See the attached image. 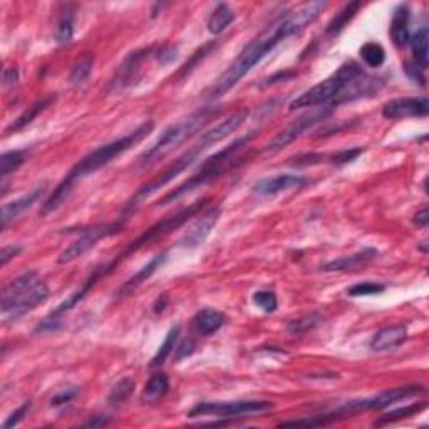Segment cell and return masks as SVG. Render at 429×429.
<instances>
[{"label": "cell", "instance_id": "cb8c5ba5", "mask_svg": "<svg viewBox=\"0 0 429 429\" xmlns=\"http://www.w3.org/2000/svg\"><path fill=\"white\" fill-rule=\"evenodd\" d=\"M361 9H362V2H359V0L344 6L341 11H339L336 16L332 17V21L327 23L324 36L327 37V39H332V37L341 34V32L347 27V23L357 16V12H359Z\"/></svg>", "mask_w": 429, "mask_h": 429}, {"label": "cell", "instance_id": "3957f363", "mask_svg": "<svg viewBox=\"0 0 429 429\" xmlns=\"http://www.w3.org/2000/svg\"><path fill=\"white\" fill-rule=\"evenodd\" d=\"M257 133L250 131V133L243 134L242 138L235 139L232 144H228L226 148L216 151L215 154H211L210 158H206L203 164H201L200 169L193 174L190 180H186L185 183H181L180 186H176L174 190H171L168 195H164L161 200H159L158 206H166L169 203H174L180 198H183L188 193L198 190V188L210 185L211 181L218 180L220 176H223L225 173H228L230 169L237 166L240 163L237 159V153L242 151L245 146H247L250 141L255 138Z\"/></svg>", "mask_w": 429, "mask_h": 429}, {"label": "cell", "instance_id": "d6986e66", "mask_svg": "<svg viewBox=\"0 0 429 429\" xmlns=\"http://www.w3.org/2000/svg\"><path fill=\"white\" fill-rule=\"evenodd\" d=\"M408 339V327L403 324L389 325V327L381 329L377 331L371 339L369 347L374 352H386L393 351V349L399 347L401 344Z\"/></svg>", "mask_w": 429, "mask_h": 429}, {"label": "cell", "instance_id": "b9f144b4", "mask_svg": "<svg viewBox=\"0 0 429 429\" xmlns=\"http://www.w3.org/2000/svg\"><path fill=\"white\" fill-rule=\"evenodd\" d=\"M153 58L157 59L158 64L168 65L176 60L178 58V49L174 46H163V47H154Z\"/></svg>", "mask_w": 429, "mask_h": 429}, {"label": "cell", "instance_id": "8992f818", "mask_svg": "<svg viewBox=\"0 0 429 429\" xmlns=\"http://www.w3.org/2000/svg\"><path fill=\"white\" fill-rule=\"evenodd\" d=\"M216 112H218V110H215V107H201V110L195 111L193 115L185 117V120L168 126V128L161 133V136L157 139V143L141 154L139 166L141 168L149 166V164L163 159L169 151L176 148V146H180L181 143H185L190 136H193L196 131L203 128L206 122H208Z\"/></svg>", "mask_w": 429, "mask_h": 429}, {"label": "cell", "instance_id": "277c9868", "mask_svg": "<svg viewBox=\"0 0 429 429\" xmlns=\"http://www.w3.org/2000/svg\"><path fill=\"white\" fill-rule=\"evenodd\" d=\"M362 73L364 70L356 60H347L322 83L315 84L309 91L295 97L289 105V110H307V107L317 106L337 107L344 102H349V88Z\"/></svg>", "mask_w": 429, "mask_h": 429}, {"label": "cell", "instance_id": "60d3db41", "mask_svg": "<svg viewBox=\"0 0 429 429\" xmlns=\"http://www.w3.org/2000/svg\"><path fill=\"white\" fill-rule=\"evenodd\" d=\"M31 401H26V403L22 404V406H18L16 411H14L11 416H9L6 421H4V424H2V429H12V428H16L17 424H21L23 419H26V416L27 414H29V411H31Z\"/></svg>", "mask_w": 429, "mask_h": 429}, {"label": "cell", "instance_id": "484cf974", "mask_svg": "<svg viewBox=\"0 0 429 429\" xmlns=\"http://www.w3.org/2000/svg\"><path fill=\"white\" fill-rule=\"evenodd\" d=\"M409 44L413 47L414 63L421 70L428 68V53H429V31L426 26L419 27L409 39Z\"/></svg>", "mask_w": 429, "mask_h": 429}, {"label": "cell", "instance_id": "7a4b0ae2", "mask_svg": "<svg viewBox=\"0 0 429 429\" xmlns=\"http://www.w3.org/2000/svg\"><path fill=\"white\" fill-rule=\"evenodd\" d=\"M154 129V122L153 121H146L143 125L138 126L134 131H131L129 134L122 136V138H117L111 143H106L99 148L92 149L91 153H88L86 157L79 159L78 163L70 168V171L65 174V178L63 181L55 186V190L53 195H51L47 200L44 201L41 208V216H47L54 211H58L60 206H63L65 201L69 200L70 193H73L75 183L83 178L89 176V174L99 171L105 166H107L112 159H116L120 154L129 151L133 146L139 144L146 136H148L151 131Z\"/></svg>", "mask_w": 429, "mask_h": 429}, {"label": "cell", "instance_id": "1f68e13d", "mask_svg": "<svg viewBox=\"0 0 429 429\" xmlns=\"http://www.w3.org/2000/svg\"><path fill=\"white\" fill-rule=\"evenodd\" d=\"M92 68H94L92 54H86L83 55V58H79L74 63L73 69H70V75H69L70 83H73L74 86H83V84L89 79V75H91Z\"/></svg>", "mask_w": 429, "mask_h": 429}, {"label": "cell", "instance_id": "ab89813d", "mask_svg": "<svg viewBox=\"0 0 429 429\" xmlns=\"http://www.w3.org/2000/svg\"><path fill=\"white\" fill-rule=\"evenodd\" d=\"M364 151L366 148H351V149L339 151V153L332 154V164H336V166H344V164L352 163L354 159L359 158Z\"/></svg>", "mask_w": 429, "mask_h": 429}, {"label": "cell", "instance_id": "681fc988", "mask_svg": "<svg viewBox=\"0 0 429 429\" xmlns=\"http://www.w3.org/2000/svg\"><path fill=\"white\" fill-rule=\"evenodd\" d=\"M406 70H408V74L411 75V78L414 79V81H418L419 84H421V86H424V75L421 74V69H419L418 65L408 64L406 65Z\"/></svg>", "mask_w": 429, "mask_h": 429}, {"label": "cell", "instance_id": "30bf717a", "mask_svg": "<svg viewBox=\"0 0 429 429\" xmlns=\"http://www.w3.org/2000/svg\"><path fill=\"white\" fill-rule=\"evenodd\" d=\"M426 389L419 384H413V386H403V388H393L388 391H383L377 396H372V398H364V399H354V401H347L346 404L339 406L336 411L339 418H347L349 414L352 413H359V411H377V409H384L393 406V404L399 403V401L414 398V396L424 394Z\"/></svg>", "mask_w": 429, "mask_h": 429}, {"label": "cell", "instance_id": "f35d334b", "mask_svg": "<svg viewBox=\"0 0 429 429\" xmlns=\"http://www.w3.org/2000/svg\"><path fill=\"white\" fill-rule=\"evenodd\" d=\"M213 49H216V44H215V42H211V44H206L203 47V49L196 51V53L193 54V58L190 60H188V63L185 65H183V69L180 70V78H186V75L190 74L193 69H196V65L200 64V60H203L205 58H208L210 53Z\"/></svg>", "mask_w": 429, "mask_h": 429}, {"label": "cell", "instance_id": "2e32d148", "mask_svg": "<svg viewBox=\"0 0 429 429\" xmlns=\"http://www.w3.org/2000/svg\"><path fill=\"white\" fill-rule=\"evenodd\" d=\"M248 115H250L248 110H240L237 112H233V115H230L226 120L218 122V125L213 126L211 129L201 133V136L198 138L195 146L196 148H200L201 151H205L206 148H210V146H213L216 143H220V141L226 139L230 134H233L245 121H247Z\"/></svg>", "mask_w": 429, "mask_h": 429}, {"label": "cell", "instance_id": "ffe728a7", "mask_svg": "<svg viewBox=\"0 0 429 429\" xmlns=\"http://www.w3.org/2000/svg\"><path fill=\"white\" fill-rule=\"evenodd\" d=\"M166 258H168V252H161V253H158V255H154L153 258H151V260L148 263H146V265L143 268H139V270L136 272L134 275L131 277V279L126 280L125 284H122L120 287V289H117V292H116L117 299H121V297H126V295L133 294V292L136 289H139V287L143 285L144 282L148 280L149 277L153 275V273L157 272L158 268L161 267L164 262H166Z\"/></svg>", "mask_w": 429, "mask_h": 429}, {"label": "cell", "instance_id": "d4e9b609", "mask_svg": "<svg viewBox=\"0 0 429 429\" xmlns=\"http://www.w3.org/2000/svg\"><path fill=\"white\" fill-rule=\"evenodd\" d=\"M235 17L237 14L228 4H218L215 7V11L211 12V16L208 17V22H206V27L213 36H220L221 32H225L230 26L235 22Z\"/></svg>", "mask_w": 429, "mask_h": 429}, {"label": "cell", "instance_id": "8fae6325", "mask_svg": "<svg viewBox=\"0 0 429 429\" xmlns=\"http://www.w3.org/2000/svg\"><path fill=\"white\" fill-rule=\"evenodd\" d=\"M126 221L120 218L112 223L107 225H96V226H88V228H83V232L79 233V237L74 240L73 243L69 245L68 248L60 252V255L58 258V263L60 265H65V263H70L78 258H81L83 255H86L89 250L96 247V245L101 242L102 238L106 237H112V235L120 233L125 226Z\"/></svg>", "mask_w": 429, "mask_h": 429}, {"label": "cell", "instance_id": "74e56055", "mask_svg": "<svg viewBox=\"0 0 429 429\" xmlns=\"http://www.w3.org/2000/svg\"><path fill=\"white\" fill-rule=\"evenodd\" d=\"M386 290L384 284L379 282H361V284L352 285L351 289H347L349 297H369V295H379Z\"/></svg>", "mask_w": 429, "mask_h": 429}, {"label": "cell", "instance_id": "bcb514c9", "mask_svg": "<svg viewBox=\"0 0 429 429\" xmlns=\"http://www.w3.org/2000/svg\"><path fill=\"white\" fill-rule=\"evenodd\" d=\"M18 83V73L16 68H6L2 73V84L4 88H14Z\"/></svg>", "mask_w": 429, "mask_h": 429}, {"label": "cell", "instance_id": "7402d4cb", "mask_svg": "<svg viewBox=\"0 0 429 429\" xmlns=\"http://www.w3.org/2000/svg\"><path fill=\"white\" fill-rule=\"evenodd\" d=\"M374 257H377V250L376 248H366V250H362V252L352 253V255L337 258V260L325 263V265L322 267V270L324 272L357 270V268L367 265V263H369Z\"/></svg>", "mask_w": 429, "mask_h": 429}, {"label": "cell", "instance_id": "44dd1931", "mask_svg": "<svg viewBox=\"0 0 429 429\" xmlns=\"http://www.w3.org/2000/svg\"><path fill=\"white\" fill-rule=\"evenodd\" d=\"M226 322V317L223 312L216 309H201L195 317H193V327L195 331L203 337L213 336L223 327Z\"/></svg>", "mask_w": 429, "mask_h": 429}, {"label": "cell", "instance_id": "ba28073f", "mask_svg": "<svg viewBox=\"0 0 429 429\" xmlns=\"http://www.w3.org/2000/svg\"><path fill=\"white\" fill-rule=\"evenodd\" d=\"M200 153H201V149L196 148V146H193L191 149H188L186 153H183L180 158L174 159V161L169 164V166L164 169V171L159 173L158 176L154 178V180H151L149 183H146L144 186H141L139 190L134 193L133 198H131V200L128 201V205H126L125 211H122L121 218L125 221L128 220L131 216V213H133V211L138 208V205L141 203V201L146 200V198L153 195V193H157L158 190H161L163 186H166L168 183H171L176 176H180V174L185 171V169L190 168L191 164L196 161L198 154H200Z\"/></svg>", "mask_w": 429, "mask_h": 429}, {"label": "cell", "instance_id": "5bb4252c", "mask_svg": "<svg viewBox=\"0 0 429 429\" xmlns=\"http://www.w3.org/2000/svg\"><path fill=\"white\" fill-rule=\"evenodd\" d=\"M221 216L220 206H211V208L205 210L203 213L198 215V218L193 221V225L186 230L185 235L180 238V247L185 248H196L201 243H205V240L208 238L211 230L215 228V225L218 223Z\"/></svg>", "mask_w": 429, "mask_h": 429}, {"label": "cell", "instance_id": "7dc6e473", "mask_svg": "<svg viewBox=\"0 0 429 429\" xmlns=\"http://www.w3.org/2000/svg\"><path fill=\"white\" fill-rule=\"evenodd\" d=\"M414 225L418 226V228H426L428 223H429V210L424 206V208H421L418 211L416 215H414Z\"/></svg>", "mask_w": 429, "mask_h": 429}, {"label": "cell", "instance_id": "e575fe53", "mask_svg": "<svg viewBox=\"0 0 429 429\" xmlns=\"http://www.w3.org/2000/svg\"><path fill=\"white\" fill-rule=\"evenodd\" d=\"M134 388H136V383L131 379V377H122L121 381H117V383L112 386L110 398H107V403H110L111 406H120V404L125 403V401L133 394Z\"/></svg>", "mask_w": 429, "mask_h": 429}, {"label": "cell", "instance_id": "4fadbf2b", "mask_svg": "<svg viewBox=\"0 0 429 429\" xmlns=\"http://www.w3.org/2000/svg\"><path fill=\"white\" fill-rule=\"evenodd\" d=\"M154 47H148V49L136 51L131 53L128 58L122 60V64L117 68L116 74L111 79V91H125L126 88L133 86L141 75V68L149 58H153Z\"/></svg>", "mask_w": 429, "mask_h": 429}, {"label": "cell", "instance_id": "f546056e", "mask_svg": "<svg viewBox=\"0 0 429 429\" xmlns=\"http://www.w3.org/2000/svg\"><path fill=\"white\" fill-rule=\"evenodd\" d=\"M51 102H53V99L51 97H46V99H41V101H36L34 105H32L31 107H27L26 111L22 112L21 116L17 117L16 121L12 122L11 126L6 129V134H12V133H17V131H21L26 128V126H29L32 121L36 120L37 116H39V112H42L46 110V107H49Z\"/></svg>", "mask_w": 429, "mask_h": 429}, {"label": "cell", "instance_id": "9a60e30c", "mask_svg": "<svg viewBox=\"0 0 429 429\" xmlns=\"http://www.w3.org/2000/svg\"><path fill=\"white\" fill-rule=\"evenodd\" d=\"M429 112V102L424 96L398 97L386 102L383 116L389 121L408 120V117H424Z\"/></svg>", "mask_w": 429, "mask_h": 429}, {"label": "cell", "instance_id": "4dcf8cb0", "mask_svg": "<svg viewBox=\"0 0 429 429\" xmlns=\"http://www.w3.org/2000/svg\"><path fill=\"white\" fill-rule=\"evenodd\" d=\"M180 341V325H176V327H173L171 331L166 334V339H164V342L159 346L158 352L154 354L153 359L149 362V367H159L163 366L164 362L169 356L173 354L174 349H176V344Z\"/></svg>", "mask_w": 429, "mask_h": 429}, {"label": "cell", "instance_id": "9c48e42d", "mask_svg": "<svg viewBox=\"0 0 429 429\" xmlns=\"http://www.w3.org/2000/svg\"><path fill=\"white\" fill-rule=\"evenodd\" d=\"M273 409L272 401L245 399V401H218V403H198L190 409L188 418L213 416L220 419L247 416V414H260Z\"/></svg>", "mask_w": 429, "mask_h": 429}, {"label": "cell", "instance_id": "e0dca14e", "mask_svg": "<svg viewBox=\"0 0 429 429\" xmlns=\"http://www.w3.org/2000/svg\"><path fill=\"white\" fill-rule=\"evenodd\" d=\"M307 183V178L300 174H275V176L263 178L253 185V191L262 196H275L279 193L294 190V188H302Z\"/></svg>", "mask_w": 429, "mask_h": 429}, {"label": "cell", "instance_id": "d6a6232c", "mask_svg": "<svg viewBox=\"0 0 429 429\" xmlns=\"http://www.w3.org/2000/svg\"><path fill=\"white\" fill-rule=\"evenodd\" d=\"M26 161V151H7L0 157V176H2V183L7 180L11 174L17 171Z\"/></svg>", "mask_w": 429, "mask_h": 429}, {"label": "cell", "instance_id": "8d00e7d4", "mask_svg": "<svg viewBox=\"0 0 429 429\" xmlns=\"http://www.w3.org/2000/svg\"><path fill=\"white\" fill-rule=\"evenodd\" d=\"M252 300L258 309H262L267 314H273L277 307H279V299H277V295L272 290H257L253 294Z\"/></svg>", "mask_w": 429, "mask_h": 429}, {"label": "cell", "instance_id": "7c38bea8", "mask_svg": "<svg viewBox=\"0 0 429 429\" xmlns=\"http://www.w3.org/2000/svg\"><path fill=\"white\" fill-rule=\"evenodd\" d=\"M334 111H336V107L322 106V107H315V110L302 115L299 120H295L290 126H287L284 131H280V133L265 146V153L273 154V153H277V151L284 149L285 146H289L290 143H294L295 139H299L300 136L305 133V131L314 128L315 125H319V122L327 120V117L331 116Z\"/></svg>", "mask_w": 429, "mask_h": 429}, {"label": "cell", "instance_id": "c3c4849f", "mask_svg": "<svg viewBox=\"0 0 429 429\" xmlns=\"http://www.w3.org/2000/svg\"><path fill=\"white\" fill-rule=\"evenodd\" d=\"M294 75H295L294 70H285V73H279L277 75H272V78H268L265 84H267V86H272V84H277V83H280V81H285V79L294 78Z\"/></svg>", "mask_w": 429, "mask_h": 429}, {"label": "cell", "instance_id": "d590c367", "mask_svg": "<svg viewBox=\"0 0 429 429\" xmlns=\"http://www.w3.org/2000/svg\"><path fill=\"white\" fill-rule=\"evenodd\" d=\"M320 324H322V315L314 312V314L304 315V317L297 320H292V322L287 325V332H289L290 336H302V334L310 332Z\"/></svg>", "mask_w": 429, "mask_h": 429}, {"label": "cell", "instance_id": "f1b7e54d", "mask_svg": "<svg viewBox=\"0 0 429 429\" xmlns=\"http://www.w3.org/2000/svg\"><path fill=\"white\" fill-rule=\"evenodd\" d=\"M426 408H428L426 401H421V403L409 404V406L394 409V411H389V413L383 414V416H379V419H377V421L374 424H376V426H388V424H394V423H398V421H403V419L416 416V414L423 413Z\"/></svg>", "mask_w": 429, "mask_h": 429}, {"label": "cell", "instance_id": "52a82bcc", "mask_svg": "<svg viewBox=\"0 0 429 429\" xmlns=\"http://www.w3.org/2000/svg\"><path fill=\"white\" fill-rule=\"evenodd\" d=\"M206 205H208V200H206V198L205 200H198L193 205L186 206V208L176 211L174 215H169V216H166V218L159 220L154 225H151L149 228L146 230V232L141 233L138 238H134L133 242H129L128 245H126L125 250L117 253V257L115 258V260H111L110 263H106V265H102L105 267L106 275H110V273L115 270V267L117 265V263L125 262L126 258H128L129 255H133L134 252H139L141 248L148 247V245L154 243L157 240L166 237V235H169L171 232H174V230H178L180 226L185 225L188 220L193 218V216L200 215L201 210H203Z\"/></svg>", "mask_w": 429, "mask_h": 429}, {"label": "cell", "instance_id": "f6af8a7d", "mask_svg": "<svg viewBox=\"0 0 429 429\" xmlns=\"http://www.w3.org/2000/svg\"><path fill=\"white\" fill-rule=\"evenodd\" d=\"M21 252L22 247H18V245H7V247H4L0 250V265H7V263L11 262L14 257H17Z\"/></svg>", "mask_w": 429, "mask_h": 429}, {"label": "cell", "instance_id": "f907efd6", "mask_svg": "<svg viewBox=\"0 0 429 429\" xmlns=\"http://www.w3.org/2000/svg\"><path fill=\"white\" fill-rule=\"evenodd\" d=\"M107 423H110V418L107 416H94L86 423V428H101L106 426Z\"/></svg>", "mask_w": 429, "mask_h": 429}, {"label": "cell", "instance_id": "7bdbcfd3", "mask_svg": "<svg viewBox=\"0 0 429 429\" xmlns=\"http://www.w3.org/2000/svg\"><path fill=\"white\" fill-rule=\"evenodd\" d=\"M195 349H196V342L193 341V339H183L181 342H178L176 344V349H174V361L176 362H180V361H183V359H186V357H190V356H193V352H195Z\"/></svg>", "mask_w": 429, "mask_h": 429}, {"label": "cell", "instance_id": "5b68a950", "mask_svg": "<svg viewBox=\"0 0 429 429\" xmlns=\"http://www.w3.org/2000/svg\"><path fill=\"white\" fill-rule=\"evenodd\" d=\"M51 290L36 270H27L4 285L0 312L7 320H17L49 299Z\"/></svg>", "mask_w": 429, "mask_h": 429}, {"label": "cell", "instance_id": "ac0fdd59", "mask_svg": "<svg viewBox=\"0 0 429 429\" xmlns=\"http://www.w3.org/2000/svg\"><path fill=\"white\" fill-rule=\"evenodd\" d=\"M46 188L39 186L36 188L34 191H31L29 195L17 198V200H14L12 203H6L2 206V211H0V218H2V228H7V225L11 223V221L17 220L18 216H22L26 213L27 210H31L32 206L36 203H39L42 200V196H44Z\"/></svg>", "mask_w": 429, "mask_h": 429}, {"label": "cell", "instance_id": "6da1fadb", "mask_svg": "<svg viewBox=\"0 0 429 429\" xmlns=\"http://www.w3.org/2000/svg\"><path fill=\"white\" fill-rule=\"evenodd\" d=\"M329 4L322 0H315V2L304 4V6L294 9V11L282 14L275 21L268 23L255 39H252L247 46L243 47L242 53L237 55L225 73L216 79V83L211 86L208 91V99L223 97L228 94L242 79L252 70L255 65L262 63L268 54L275 49L277 46L289 39L292 36L300 34L305 31L310 23H314L320 17Z\"/></svg>", "mask_w": 429, "mask_h": 429}, {"label": "cell", "instance_id": "4316f807", "mask_svg": "<svg viewBox=\"0 0 429 429\" xmlns=\"http://www.w3.org/2000/svg\"><path fill=\"white\" fill-rule=\"evenodd\" d=\"M74 26H75V7L64 6L60 11L58 29H55V41L58 44H69L74 37Z\"/></svg>", "mask_w": 429, "mask_h": 429}, {"label": "cell", "instance_id": "ee69618b", "mask_svg": "<svg viewBox=\"0 0 429 429\" xmlns=\"http://www.w3.org/2000/svg\"><path fill=\"white\" fill-rule=\"evenodd\" d=\"M78 388H70V389H64V391H60L59 394H55L54 398H53V401H51V404H53V406H63V404H68V403H70V401H73L75 396H78Z\"/></svg>", "mask_w": 429, "mask_h": 429}, {"label": "cell", "instance_id": "603a6c76", "mask_svg": "<svg viewBox=\"0 0 429 429\" xmlns=\"http://www.w3.org/2000/svg\"><path fill=\"white\" fill-rule=\"evenodd\" d=\"M409 17L411 11L408 6L396 7L393 14V21H391V39H393L396 47H406L411 39V32H409Z\"/></svg>", "mask_w": 429, "mask_h": 429}, {"label": "cell", "instance_id": "836d02e7", "mask_svg": "<svg viewBox=\"0 0 429 429\" xmlns=\"http://www.w3.org/2000/svg\"><path fill=\"white\" fill-rule=\"evenodd\" d=\"M361 58L364 60L366 65H369V68L376 69L381 68L386 63V51L384 47L381 44H377V42H366L364 46L361 47Z\"/></svg>", "mask_w": 429, "mask_h": 429}, {"label": "cell", "instance_id": "83f0119b", "mask_svg": "<svg viewBox=\"0 0 429 429\" xmlns=\"http://www.w3.org/2000/svg\"><path fill=\"white\" fill-rule=\"evenodd\" d=\"M169 391V377L164 372H157L149 377V381L144 386L143 401L144 403H157Z\"/></svg>", "mask_w": 429, "mask_h": 429}]
</instances>
